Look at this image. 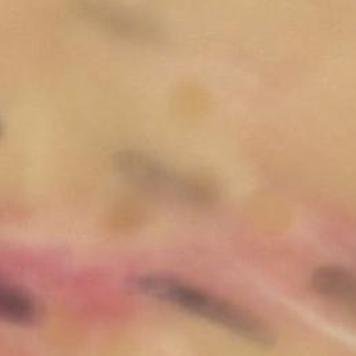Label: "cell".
<instances>
[{
	"label": "cell",
	"instance_id": "obj_3",
	"mask_svg": "<svg viewBox=\"0 0 356 356\" xmlns=\"http://www.w3.org/2000/svg\"><path fill=\"white\" fill-rule=\"evenodd\" d=\"M72 13L92 26L127 40H152L156 25L143 15L110 0H74Z\"/></svg>",
	"mask_w": 356,
	"mask_h": 356
},
{
	"label": "cell",
	"instance_id": "obj_2",
	"mask_svg": "<svg viewBox=\"0 0 356 356\" xmlns=\"http://www.w3.org/2000/svg\"><path fill=\"white\" fill-rule=\"evenodd\" d=\"M111 163L122 179L147 195L192 207H207L217 202L214 181L177 171L145 152L122 149L113 156Z\"/></svg>",
	"mask_w": 356,
	"mask_h": 356
},
{
	"label": "cell",
	"instance_id": "obj_6",
	"mask_svg": "<svg viewBox=\"0 0 356 356\" xmlns=\"http://www.w3.org/2000/svg\"><path fill=\"white\" fill-rule=\"evenodd\" d=\"M3 134H4V125H3V122L0 120V139L3 138Z\"/></svg>",
	"mask_w": 356,
	"mask_h": 356
},
{
	"label": "cell",
	"instance_id": "obj_4",
	"mask_svg": "<svg viewBox=\"0 0 356 356\" xmlns=\"http://www.w3.org/2000/svg\"><path fill=\"white\" fill-rule=\"evenodd\" d=\"M313 291L356 314V274L342 266L317 267L310 277Z\"/></svg>",
	"mask_w": 356,
	"mask_h": 356
},
{
	"label": "cell",
	"instance_id": "obj_1",
	"mask_svg": "<svg viewBox=\"0 0 356 356\" xmlns=\"http://www.w3.org/2000/svg\"><path fill=\"white\" fill-rule=\"evenodd\" d=\"M129 285L139 293L207 320L257 346L275 342L273 328L253 312L179 277L164 273L134 275Z\"/></svg>",
	"mask_w": 356,
	"mask_h": 356
},
{
	"label": "cell",
	"instance_id": "obj_5",
	"mask_svg": "<svg viewBox=\"0 0 356 356\" xmlns=\"http://www.w3.org/2000/svg\"><path fill=\"white\" fill-rule=\"evenodd\" d=\"M40 317L39 305L25 289L0 282V321L26 327Z\"/></svg>",
	"mask_w": 356,
	"mask_h": 356
}]
</instances>
